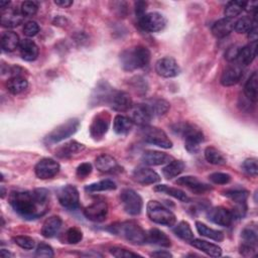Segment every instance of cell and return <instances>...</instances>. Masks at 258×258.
<instances>
[{
	"instance_id": "cell-1",
	"label": "cell",
	"mask_w": 258,
	"mask_h": 258,
	"mask_svg": "<svg viewBox=\"0 0 258 258\" xmlns=\"http://www.w3.org/2000/svg\"><path fill=\"white\" fill-rule=\"evenodd\" d=\"M9 204L24 219H37L48 210L49 192L45 188L14 190L9 196Z\"/></svg>"
},
{
	"instance_id": "cell-2",
	"label": "cell",
	"mask_w": 258,
	"mask_h": 258,
	"mask_svg": "<svg viewBox=\"0 0 258 258\" xmlns=\"http://www.w3.org/2000/svg\"><path fill=\"white\" fill-rule=\"evenodd\" d=\"M151 58V53L146 46L137 45L123 50L120 54L121 66L125 71H134L146 67Z\"/></svg>"
},
{
	"instance_id": "cell-3",
	"label": "cell",
	"mask_w": 258,
	"mask_h": 258,
	"mask_svg": "<svg viewBox=\"0 0 258 258\" xmlns=\"http://www.w3.org/2000/svg\"><path fill=\"white\" fill-rule=\"evenodd\" d=\"M106 230L113 234L120 235L127 241L136 245H142L146 243V232L139 224L134 221H126L110 225L108 228H106Z\"/></svg>"
},
{
	"instance_id": "cell-4",
	"label": "cell",
	"mask_w": 258,
	"mask_h": 258,
	"mask_svg": "<svg viewBox=\"0 0 258 258\" xmlns=\"http://www.w3.org/2000/svg\"><path fill=\"white\" fill-rule=\"evenodd\" d=\"M172 130L180 134L184 138V146L188 152L196 153L199 150L200 144L204 142V133L196 125L182 122L172 126Z\"/></svg>"
},
{
	"instance_id": "cell-5",
	"label": "cell",
	"mask_w": 258,
	"mask_h": 258,
	"mask_svg": "<svg viewBox=\"0 0 258 258\" xmlns=\"http://www.w3.org/2000/svg\"><path fill=\"white\" fill-rule=\"evenodd\" d=\"M147 216L153 223L171 227L175 224V215L157 201H149L147 204Z\"/></svg>"
},
{
	"instance_id": "cell-6",
	"label": "cell",
	"mask_w": 258,
	"mask_h": 258,
	"mask_svg": "<svg viewBox=\"0 0 258 258\" xmlns=\"http://www.w3.org/2000/svg\"><path fill=\"white\" fill-rule=\"evenodd\" d=\"M80 125V122L76 118H72L63 122L62 124L58 125L56 128H54L46 137H45V142L47 144H54L58 143L72 135L76 133Z\"/></svg>"
},
{
	"instance_id": "cell-7",
	"label": "cell",
	"mask_w": 258,
	"mask_h": 258,
	"mask_svg": "<svg viewBox=\"0 0 258 258\" xmlns=\"http://www.w3.org/2000/svg\"><path fill=\"white\" fill-rule=\"evenodd\" d=\"M142 137L145 142L153 144L155 146L168 149L172 147V142L166 135V133L153 126H143L142 128Z\"/></svg>"
},
{
	"instance_id": "cell-8",
	"label": "cell",
	"mask_w": 258,
	"mask_h": 258,
	"mask_svg": "<svg viewBox=\"0 0 258 258\" xmlns=\"http://www.w3.org/2000/svg\"><path fill=\"white\" fill-rule=\"evenodd\" d=\"M120 201L127 214L137 216L141 213L143 206L142 199L134 189L124 188L120 194Z\"/></svg>"
},
{
	"instance_id": "cell-9",
	"label": "cell",
	"mask_w": 258,
	"mask_h": 258,
	"mask_svg": "<svg viewBox=\"0 0 258 258\" xmlns=\"http://www.w3.org/2000/svg\"><path fill=\"white\" fill-rule=\"evenodd\" d=\"M140 28L146 32H158L161 31L166 25L165 17L159 12L145 13L138 19Z\"/></svg>"
},
{
	"instance_id": "cell-10",
	"label": "cell",
	"mask_w": 258,
	"mask_h": 258,
	"mask_svg": "<svg viewBox=\"0 0 258 258\" xmlns=\"http://www.w3.org/2000/svg\"><path fill=\"white\" fill-rule=\"evenodd\" d=\"M58 203L68 210H76L80 206V195L76 186L68 184L57 190Z\"/></svg>"
},
{
	"instance_id": "cell-11",
	"label": "cell",
	"mask_w": 258,
	"mask_h": 258,
	"mask_svg": "<svg viewBox=\"0 0 258 258\" xmlns=\"http://www.w3.org/2000/svg\"><path fill=\"white\" fill-rule=\"evenodd\" d=\"M111 116L108 112L103 111L98 113L90 125V135L95 140L102 139L107 133L110 126Z\"/></svg>"
},
{
	"instance_id": "cell-12",
	"label": "cell",
	"mask_w": 258,
	"mask_h": 258,
	"mask_svg": "<svg viewBox=\"0 0 258 258\" xmlns=\"http://www.w3.org/2000/svg\"><path fill=\"white\" fill-rule=\"evenodd\" d=\"M106 102L111 106V108L118 112H126L131 109L132 99L130 95L123 91L111 90Z\"/></svg>"
},
{
	"instance_id": "cell-13",
	"label": "cell",
	"mask_w": 258,
	"mask_h": 258,
	"mask_svg": "<svg viewBox=\"0 0 258 258\" xmlns=\"http://www.w3.org/2000/svg\"><path fill=\"white\" fill-rule=\"evenodd\" d=\"M59 163L55 161L52 158H42L40 159L35 167H34V172L35 175L40 178V179H48L56 175L59 171Z\"/></svg>"
},
{
	"instance_id": "cell-14",
	"label": "cell",
	"mask_w": 258,
	"mask_h": 258,
	"mask_svg": "<svg viewBox=\"0 0 258 258\" xmlns=\"http://www.w3.org/2000/svg\"><path fill=\"white\" fill-rule=\"evenodd\" d=\"M155 71L160 77L174 78L179 75L180 68L174 58L165 56L156 61Z\"/></svg>"
},
{
	"instance_id": "cell-15",
	"label": "cell",
	"mask_w": 258,
	"mask_h": 258,
	"mask_svg": "<svg viewBox=\"0 0 258 258\" xmlns=\"http://www.w3.org/2000/svg\"><path fill=\"white\" fill-rule=\"evenodd\" d=\"M85 217L92 222H103L108 215V205L105 201H96L84 210Z\"/></svg>"
},
{
	"instance_id": "cell-16",
	"label": "cell",
	"mask_w": 258,
	"mask_h": 258,
	"mask_svg": "<svg viewBox=\"0 0 258 258\" xmlns=\"http://www.w3.org/2000/svg\"><path fill=\"white\" fill-rule=\"evenodd\" d=\"M208 219L219 226L229 227L232 224L234 217L231 210L223 207H216L209 211Z\"/></svg>"
},
{
	"instance_id": "cell-17",
	"label": "cell",
	"mask_w": 258,
	"mask_h": 258,
	"mask_svg": "<svg viewBox=\"0 0 258 258\" xmlns=\"http://www.w3.org/2000/svg\"><path fill=\"white\" fill-rule=\"evenodd\" d=\"M242 76H243V68L237 62H235L226 68V70L222 74L220 82L224 87H231L239 83Z\"/></svg>"
},
{
	"instance_id": "cell-18",
	"label": "cell",
	"mask_w": 258,
	"mask_h": 258,
	"mask_svg": "<svg viewBox=\"0 0 258 258\" xmlns=\"http://www.w3.org/2000/svg\"><path fill=\"white\" fill-rule=\"evenodd\" d=\"M133 178L141 184H153L160 180V176L155 170L145 166L135 168L133 171Z\"/></svg>"
},
{
	"instance_id": "cell-19",
	"label": "cell",
	"mask_w": 258,
	"mask_h": 258,
	"mask_svg": "<svg viewBox=\"0 0 258 258\" xmlns=\"http://www.w3.org/2000/svg\"><path fill=\"white\" fill-rule=\"evenodd\" d=\"M176 183L187 187L189 190L196 194H205L212 189V187L209 184L201 181L198 177L191 176V175H185V176L179 177L176 180Z\"/></svg>"
},
{
	"instance_id": "cell-20",
	"label": "cell",
	"mask_w": 258,
	"mask_h": 258,
	"mask_svg": "<svg viewBox=\"0 0 258 258\" xmlns=\"http://www.w3.org/2000/svg\"><path fill=\"white\" fill-rule=\"evenodd\" d=\"M130 112V119L132 120L133 123H136L140 126H147L152 119L150 113L148 112L147 108L145 107L144 104H138V105H133L131 109L129 110Z\"/></svg>"
},
{
	"instance_id": "cell-21",
	"label": "cell",
	"mask_w": 258,
	"mask_h": 258,
	"mask_svg": "<svg viewBox=\"0 0 258 258\" xmlns=\"http://www.w3.org/2000/svg\"><path fill=\"white\" fill-rule=\"evenodd\" d=\"M96 167L103 173H114L120 170V166L116 159L109 154H101L95 160Z\"/></svg>"
},
{
	"instance_id": "cell-22",
	"label": "cell",
	"mask_w": 258,
	"mask_h": 258,
	"mask_svg": "<svg viewBox=\"0 0 258 258\" xmlns=\"http://www.w3.org/2000/svg\"><path fill=\"white\" fill-rule=\"evenodd\" d=\"M171 157L158 150H146L141 155V161L146 165H161L169 162Z\"/></svg>"
},
{
	"instance_id": "cell-23",
	"label": "cell",
	"mask_w": 258,
	"mask_h": 258,
	"mask_svg": "<svg viewBox=\"0 0 258 258\" xmlns=\"http://www.w3.org/2000/svg\"><path fill=\"white\" fill-rule=\"evenodd\" d=\"M19 50H20L21 57L26 61L35 60L39 53L38 46L36 45V43L33 40H31L29 38H24L20 41Z\"/></svg>"
},
{
	"instance_id": "cell-24",
	"label": "cell",
	"mask_w": 258,
	"mask_h": 258,
	"mask_svg": "<svg viewBox=\"0 0 258 258\" xmlns=\"http://www.w3.org/2000/svg\"><path fill=\"white\" fill-rule=\"evenodd\" d=\"M23 17L24 16L21 14L20 11L14 9V8H8V9L2 11L1 24L3 27L13 28V27L18 26L22 22Z\"/></svg>"
},
{
	"instance_id": "cell-25",
	"label": "cell",
	"mask_w": 258,
	"mask_h": 258,
	"mask_svg": "<svg viewBox=\"0 0 258 258\" xmlns=\"http://www.w3.org/2000/svg\"><path fill=\"white\" fill-rule=\"evenodd\" d=\"M256 49H257V42H250L249 44L240 48L238 56L236 58V62L241 67H246L250 64L255 56H256Z\"/></svg>"
},
{
	"instance_id": "cell-26",
	"label": "cell",
	"mask_w": 258,
	"mask_h": 258,
	"mask_svg": "<svg viewBox=\"0 0 258 258\" xmlns=\"http://www.w3.org/2000/svg\"><path fill=\"white\" fill-rule=\"evenodd\" d=\"M151 117H158L164 115L170 108V104L163 99H150L144 103Z\"/></svg>"
},
{
	"instance_id": "cell-27",
	"label": "cell",
	"mask_w": 258,
	"mask_h": 258,
	"mask_svg": "<svg viewBox=\"0 0 258 258\" xmlns=\"http://www.w3.org/2000/svg\"><path fill=\"white\" fill-rule=\"evenodd\" d=\"M234 30V22L230 18H222L216 21L212 26V33L217 38H223Z\"/></svg>"
},
{
	"instance_id": "cell-28",
	"label": "cell",
	"mask_w": 258,
	"mask_h": 258,
	"mask_svg": "<svg viewBox=\"0 0 258 258\" xmlns=\"http://www.w3.org/2000/svg\"><path fill=\"white\" fill-rule=\"evenodd\" d=\"M146 243H150L153 245H157L160 247L168 248L171 246V242L169 237L163 233L161 230L153 228L150 229L146 233Z\"/></svg>"
},
{
	"instance_id": "cell-29",
	"label": "cell",
	"mask_w": 258,
	"mask_h": 258,
	"mask_svg": "<svg viewBox=\"0 0 258 258\" xmlns=\"http://www.w3.org/2000/svg\"><path fill=\"white\" fill-rule=\"evenodd\" d=\"M62 221L58 216H51L47 218L41 228V234L45 238L54 237L60 230Z\"/></svg>"
},
{
	"instance_id": "cell-30",
	"label": "cell",
	"mask_w": 258,
	"mask_h": 258,
	"mask_svg": "<svg viewBox=\"0 0 258 258\" xmlns=\"http://www.w3.org/2000/svg\"><path fill=\"white\" fill-rule=\"evenodd\" d=\"M191 246H194L195 248L201 250L202 252L206 253L209 256L212 257H219L222 255V249L221 247H219L218 245L208 242L206 240H202V239H192L190 241Z\"/></svg>"
},
{
	"instance_id": "cell-31",
	"label": "cell",
	"mask_w": 258,
	"mask_h": 258,
	"mask_svg": "<svg viewBox=\"0 0 258 258\" xmlns=\"http://www.w3.org/2000/svg\"><path fill=\"white\" fill-rule=\"evenodd\" d=\"M84 149H85L84 144L79 143L75 140H72V141H69V142L64 143L63 145L59 146L55 151V155L60 158H70L73 155L83 151Z\"/></svg>"
},
{
	"instance_id": "cell-32",
	"label": "cell",
	"mask_w": 258,
	"mask_h": 258,
	"mask_svg": "<svg viewBox=\"0 0 258 258\" xmlns=\"http://www.w3.org/2000/svg\"><path fill=\"white\" fill-rule=\"evenodd\" d=\"M133 127L132 120L124 115L118 114L115 116L113 120V129L115 133L119 135H125L128 134Z\"/></svg>"
},
{
	"instance_id": "cell-33",
	"label": "cell",
	"mask_w": 258,
	"mask_h": 258,
	"mask_svg": "<svg viewBox=\"0 0 258 258\" xmlns=\"http://www.w3.org/2000/svg\"><path fill=\"white\" fill-rule=\"evenodd\" d=\"M28 82L22 76H12L8 79L6 83V88L9 93L13 95H18L26 90Z\"/></svg>"
},
{
	"instance_id": "cell-34",
	"label": "cell",
	"mask_w": 258,
	"mask_h": 258,
	"mask_svg": "<svg viewBox=\"0 0 258 258\" xmlns=\"http://www.w3.org/2000/svg\"><path fill=\"white\" fill-rule=\"evenodd\" d=\"M19 36L14 31H5L1 36V46L4 51H13L20 44Z\"/></svg>"
},
{
	"instance_id": "cell-35",
	"label": "cell",
	"mask_w": 258,
	"mask_h": 258,
	"mask_svg": "<svg viewBox=\"0 0 258 258\" xmlns=\"http://www.w3.org/2000/svg\"><path fill=\"white\" fill-rule=\"evenodd\" d=\"M257 72H253L244 86V95L253 104L257 102Z\"/></svg>"
},
{
	"instance_id": "cell-36",
	"label": "cell",
	"mask_w": 258,
	"mask_h": 258,
	"mask_svg": "<svg viewBox=\"0 0 258 258\" xmlns=\"http://www.w3.org/2000/svg\"><path fill=\"white\" fill-rule=\"evenodd\" d=\"M154 190L166 194V195H168V196H170V197H172V198H174V199H176L180 202H183V203H188L190 201L188 196L183 190H181L177 187L168 186L166 184H158V185H155Z\"/></svg>"
},
{
	"instance_id": "cell-37",
	"label": "cell",
	"mask_w": 258,
	"mask_h": 258,
	"mask_svg": "<svg viewBox=\"0 0 258 258\" xmlns=\"http://www.w3.org/2000/svg\"><path fill=\"white\" fill-rule=\"evenodd\" d=\"M257 15V10L253 12V16H243L239 18L236 22H234V30L238 33H248L253 25L257 23L256 19Z\"/></svg>"
},
{
	"instance_id": "cell-38",
	"label": "cell",
	"mask_w": 258,
	"mask_h": 258,
	"mask_svg": "<svg viewBox=\"0 0 258 258\" xmlns=\"http://www.w3.org/2000/svg\"><path fill=\"white\" fill-rule=\"evenodd\" d=\"M196 228H197V231L199 232L200 235H202L204 237H207L209 239H213V240L218 241V242H220L224 239L223 232L215 230L213 228H210L202 222H199V221L196 222Z\"/></svg>"
},
{
	"instance_id": "cell-39",
	"label": "cell",
	"mask_w": 258,
	"mask_h": 258,
	"mask_svg": "<svg viewBox=\"0 0 258 258\" xmlns=\"http://www.w3.org/2000/svg\"><path fill=\"white\" fill-rule=\"evenodd\" d=\"M184 169V163L181 160H172L167 162V164L162 168L163 175L170 179L179 175Z\"/></svg>"
},
{
	"instance_id": "cell-40",
	"label": "cell",
	"mask_w": 258,
	"mask_h": 258,
	"mask_svg": "<svg viewBox=\"0 0 258 258\" xmlns=\"http://www.w3.org/2000/svg\"><path fill=\"white\" fill-rule=\"evenodd\" d=\"M204 154H205L206 160L211 164L222 165V164H225L227 162L223 153L220 150H218L217 148L213 147V146H208L205 149Z\"/></svg>"
},
{
	"instance_id": "cell-41",
	"label": "cell",
	"mask_w": 258,
	"mask_h": 258,
	"mask_svg": "<svg viewBox=\"0 0 258 258\" xmlns=\"http://www.w3.org/2000/svg\"><path fill=\"white\" fill-rule=\"evenodd\" d=\"M173 233L180 238L183 241L190 242L194 239V233L191 231V228L189 224L185 221L179 222L174 228H173Z\"/></svg>"
},
{
	"instance_id": "cell-42",
	"label": "cell",
	"mask_w": 258,
	"mask_h": 258,
	"mask_svg": "<svg viewBox=\"0 0 258 258\" xmlns=\"http://www.w3.org/2000/svg\"><path fill=\"white\" fill-rule=\"evenodd\" d=\"M116 183L111 179H104L100 180L98 182H94L91 184L86 185L85 190L89 192H95V191H104V190H112L115 189Z\"/></svg>"
},
{
	"instance_id": "cell-43",
	"label": "cell",
	"mask_w": 258,
	"mask_h": 258,
	"mask_svg": "<svg viewBox=\"0 0 258 258\" xmlns=\"http://www.w3.org/2000/svg\"><path fill=\"white\" fill-rule=\"evenodd\" d=\"M245 5H246V2H242V1L228 2L224 10L225 16L230 19L238 16L243 10H245Z\"/></svg>"
},
{
	"instance_id": "cell-44",
	"label": "cell",
	"mask_w": 258,
	"mask_h": 258,
	"mask_svg": "<svg viewBox=\"0 0 258 258\" xmlns=\"http://www.w3.org/2000/svg\"><path fill=\"white\" fill-rule=\"evenodd\" d=\"M243 242L245 243H249V244H253V245H257V241H258V231H257V227L253 224L246 226L242 233H241Z\"/></svg>"
},
{
	"instance_id": "cell-45",
	"label": "cell",
	"mask_w": 258,
	"mask_h": 258,
	"mask_svg": "<svg viewBox=\"0 0 258 258\" xmlns=\"http://www.w3.org/2000/svg\"><path fill=\"white\" fill-rule=\"evenodd\" d=\"M224 195L235 204H246L249 192L245 189H228Z\"/></svg>"
},
{
	"instance_id": "cell-46",
	"label": "cell",
	"mask_w": 258,
	"mask_h": 258,
	"mask_svg": "<svg viewBox=\"0 0 258 258\" xmlns=\"http://www.w3.org/2000/svg\"><path fill=\"white\" fill-rule=\"evenodd\" d=\"M13 241L16 245H18L22 249L31 250L35 247V241L29 236H24V235L15 236L13 237Z\"/></svg>"
},
{
	"instance_id": "cell-47",
	"label": "cell",
	"mask_w": 258,
	"mask_h": 258,
	"mask_svg": "<svg viewBox=\"0 0 258 258\" xmlns=\"http://www.w3.org/2000/svg\"><path fill=\"white\" fill-rule=\"evenodd\" d=\"M242 169L245 173L251 176H257L258 174V164L256 158H248L242 163Z\"/></svg>"
},
{
	"instance_id": "cell-48",
	"label": "cell",
	"mask_w": 258,
	"mask_h": 258,
	"mask_svg": "<svg viewBox=\"0 0 258 258\" xmlns=\"http://www.w3.org/2000/svg\"><path fill=\"white\" fill-rule=\"evenodd\" d=\"M38 5L34 1H24L21 4L20 12L24 17H31L36 14Z\"/></svg>"
},
{
	"instance_id": "cell-49",
	"label": "cell",
	"mask_w": 258,
	"mask_h": 258,
	"mask_svg": "<svg viewBox=\"0 0 258 258\" xmlns=\"http://www.w3.org/2000/svg\"><path fill=\"white\" fill-rule=\"evenodd\" d=\"M83 239V233L79 228L72 227L66 233V240L69 244H78Z\"/></svg>"
},
{
	"instance_id": "cell-50",
	"label": "cell",
	"mask_w": 258,
	"mask_h": 258,
	"mask_svg": "<svg viewBox=\"0 0 258 258\" xmlns=\"http://www.w3.org/2000/svg\"><path fill=\"white\" fill-rule=\"evenodd\" d=\"M209 179L215 184H227L231 180V175L225 172H214L209 175Z\"/></svg>"
},
{
	"instance_id": "cell-51",
	"label": "cell",
	"mask_w": 258,
	"mask_h": 258,
	"mask_svg": "<svg viewBox=\"0 0 258 258\" xmlns=\"http://www.w3.org/2000/svg\"><path fill=\"white\" fill-rule=\"evenodd\" d=\"M110 253L117 257V258H130V257H140V255H138L137 253L131 252L125 248H121V247H112L110 249Z\"/></svg>"
},
{
	"instance_id": "cell-52",
	"label": "cell",
	"mask_w": 258,
	"mask_h": 258,
	"mask_svg": "<svg viewBox=\"0 0 258 258\" xmlns=\"http://www.w3.org/2000/svg\"><path fill=\"white\" fill-rule=\"evenodd\" d=\"M35 256L36 257H43V258H50L53 256V250L52 248L45 244V243H40L35 250Z\"/></svg>"
},
{
	"instance_id": "cell-53",
	"label": "cell",
	"mask_w": 258,
	"mask_h": 258,
	"mask_svg": "<svg viewBox=\"0 0 258 258\" xmlns=\"http://www.w3.org/2000/svg\"><path fill=\"white\" fill-rule=\"evenodd\" d=\"M257 252V245L242 242L240 245V254L244 257L255 256Z\"/></svg>"
},
{
	"instance_id": "cell-54",
	"label": "cell",
	"mask_w": 258,
	"mask_h": 258,
	"mask_svg": "<svg viewBox=\"0 0 258 258\" xmlns=\"http://www.w3.org/2000/svg\"><path fill=\"white\" fill-rule=\"evenodd\" d=\"M39 31V26L35 21H27L23 26V33L27 37H32L36 35Z\"/></svg>"
},
{
	"instance_id": "cell-55",
	"label": "cell",
	"mask_w": 258,
	"mask_h": 258,
	"mask_svg": "<svg viewBox=\"0 0 258 258\" xmlns=\"http://www.w3.org/2000/svg\"><path fill=\"white\" fill-rule=\"evenodd\" d=\"M92 172V164L89 162H83L77 167V175L80 178L88 176Z\"/></svg>"
},
{
	"instance_id": "cell-56",
	"label": "cell",
	"mask_w": 258,
	"mask_h": 258,
	"mask_svg": "<svg viewBox=\"0 0 258 258\" xmlns=\"http://www.w3.org/2000/svg\"><path fill=\"white\" fill-rule=\"evenodd\" d=\"M241 47H239L238 45H232L230 46L226 52H225V58L228 60V61H235L237 56H238V53H239V50H240Z\"/></svg>"
},
{
	"instance_id": "cell-57",
	"label": "cell",
	"mask_w": 258,
	"mask_h": 258,
	"mask_svg": "<svg viewBox=\"0 0 258 258\" xmlns=\"http://www.w3.org/2000/svg\"><path fill=\"white\" fill-rule=\"evenodd\" d=\"M146 8H147V3L145 1L135 2V13L138 16V19L145 14Z\"/></svg>"
},
{
	"instance_id": "cell-58",
	"label": "cell",
	"mask_w": 258,
	"mask_h": 258,
	"mask_svg": "<svg viewBox=\"0 0 258 258\" xmlns=\"http://www.w3.org/2000/svg\"><path fill=\"white\" fill-rule=\"evenodd\" d=\"M248 37L251 40L250 42H255L257 40V23H255L251 30L248 32Z\"/></svg>"
},
{
	"instance_id": "cell-59",
	"label": "cell",
	"mask_w": 258,
	"mask_h": 258,
	"mask_svg": "<svg viewBox=\"0 0 258 258\" xmlns=\"http://www.w3.org/2000/svg\"><path fill=\"white\" fill-rule=\"evenodd\" d=\"M150 256H152V257H158V258H159V257L168 258V257H172V254L169 253V252H167V251H160V250H158V251H156V252L151 253Z\"/></svg>"
},
{
	"instance_id": "cell-60",
	"label": "cell",
	"mask_w": 258,
	"mask_h": 258,
	"mask_svg": "<svg viewBox=\"0 0 258 258\" xmlns=\"http://www.w3.org/2000/svg\"><path fill=\"white\" fill-rule=\"evenodd\" d=\"M54 3L58 6H60V7L67 8V7H70L73 4V1H71V0H57V1H54Z\"/></svg>"
},
{
	"instance_id": "cell-61",
	"label": "cell",
	"mask_w": 258,
	"mask_h": 258,
	"mask_svg": "<svg viewBox=\"0 0 258 258\" xmlns=\"http://www.w3.org/2000/svg\"><path fill=\"white\" fill-rule=\"evenodd\" d=\"M9 5H10V2H9V1H1V2H0V7L2 8V11L8 9V8H9Z\"/></svg>"
},
{
	"instance_id": "cell-62",
	"label": "cell",
	"mask_w": 258,
	"mask_h": 258,
	"mask_svg": "<svg viewBox=\"0 0 258 258\" xmlns=\"http://www.w3.org/2000/svg\"><path fill=\"white\" fill-rule=\"evenodd\" d=\"M1 256H3V257H9V256H12V254H11L9 251L7 252L5 249H2V250H1Z\"/></svg>"
}]
</instances>
